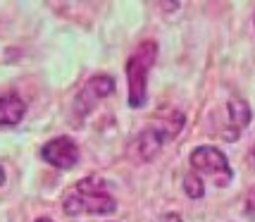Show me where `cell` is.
I'll use <instances>...</instances> for the list:
<instances>
[{
    "instance_id": "1",
    "label": "cell",
    "mask_w": 255,
    "mask_h": 222,
    "mask_svg": "<svg viewBox=\"0 0 255 222\" xmlns=\"http://www.w3.org/2000/svg\"><path fill=\"white\" fill-rule=\"evenodd\" d=\"M184 127V115L181 112H172L169 120H162V122H150L141 134H136L131 144V158L136 163H148L162 151V146L174 139Z\"/></svg>"
},
{
    "instance_id": "2",
    "label": "cell",
    "mask_w": 255,
    "mask_h": 222,
    "mask_svg": "<svg viewBox=\"0 0 255 222\" xmlns=\"http://www.w3.org/2000/svg\"><path fill=\"white\" fill-rule=\"evenodd\" d=\"M157 45L153 41H143L133 50V55L127 62V81H129V105L141 108L148 96V74L155 65Z\"/></svg>"
},
{
    "instance_id": "3",
    "label": "cell",
    "mask_w": 255,
    "mask_h": 222,
    "mask_svg": "<svg viewBox=\"0 0 255 222\" xmlns=\"http://www.w3.org/2000/svg\"><path fill=\"white\" fill-rule=\"evenodd\" d=\"M191 167L198 172V175H205L210 177L217 187H229L234 172L232 165L220 148L215 146H200V148H193L191 151Z\"/></svg>"
},
{
    "instance_id": "4",
    "label": "cell",
    "mask_w": 255,
    "mask_h": 222,
    "mask_svg": "<svg viewBox=\"0 0 255 222\" xmlns=\"http://www.w3.org/2000/svg\"><path fill=\"white\" fill-rule=\"evenodd\" d=\"M67 215H81V213H96V215H108L117 208V203L110 194H84V191H72L62 203Z\"/></svg>"
},
{
    "instance_id": "5",
    "label": "cell",
    "mask_w": 255,
    "mask_h": 222,
    "mask_svg": "<svg viewBox=\"0 0 255 222\" xmlns=\"http://www.w3.org/2000/svg\"><path fill=\"white\" fill-rule=\"evenodd\" d=\"M43 158L45 163H50L57 170H69V167L77 165L79 148L69 136H57V139H50L43 146Z\"/></svg>"
},
{
    "instance_id": "6",
    "label": "cell",
    "mask_w": 255,
    "mask_h": 222,
    "mask_svg": "<svg viewBox=\"0 0 255 222\" xmlns=\"http://www.w3.org/2000/svg\"><path fill=\"white\" fill-rule=\"evenodd\" d=\"M112 91H115V79H112L110 74H96V77H91L89 81L84 84V89H81V93H79L77 103L84 100V105L91 108L96 100L108 98ZM84 105H81V108H84Z\"/></svg>"
},
{
    "instance_id": "7",
    "label": "cell",
    "mask_w": 255,
    "mask_h": 222,
    "mask_svg": "<svg viewBox=\"0 0 255 222\" xmlns=\"http://www.w3.org/2000/svg\"><path fill=\"white\" fill-rule=\"evenodd\" d=\"M24 100L17 96V93H5L0 96V124L2 127H14V124L22 122L24 117Z\"/></svg>"
},
{
    "instance_id": "8",
    "label": "cell",
    "mask_w": 255,
    "mask_h": 222,
    "mask_svg": "<svg viewBox=\"0 0 255 222\" xmlns=\"http://www.w3.org/2000/svg\"><path fill=\"white\" fill-rule=\"evenodd\" d=\"M227 110H229V122H232L236 134L251 124V108H248V103L244 98H232Z\"/></svg>"
},
{
    "instance_id": "9",
    "label": "cell",
    "mask_w": 255,
    "mask_h": 222,
    "mask_svg": "<svg viewBox=\"0 0 255 222\" xmlns=\"http://www.w3.org/2000/svg\"><path fill=\"white\" fill-rule=\"evenodd\" d=\"M184 191L189 199H203L205 196V184L198 175H186L184 177Z\"/></svg>"
},
{
    "instance_id": "10",
    "label": "cell",
    "mask_w": 255,
    "mask_h": 222,
    "mask_svg": "<svg viewBox=\"0 0 255 222\" xmlns=\"http://www.w3.org/2000/svg\"><path fill=\"white\" fill-rule=\"evenodd\" d=\"M77 191H84V194H108V184L98 177H86L77 184Z\"/></svg>"
},
{
    "instance_id": "11",
    "label": "cell",
    "mask_w": 255,
    "mask_h": 222,
    "mask_svg": "<svg viewBox=\"0 0 255 222\" xmlns=\"http://www.w3.org/2000/svg\"><path fill=\"white\" fill-rule=\"evenodd\" d=\"M160 222H181V218H179L177 213H169V215H165Z\"/></svg>"
},
{
    "instance_id": "12",
    "label": "cell",
    "mask_w": 255,
    "mask_h": 222,
    "mask_svg": "<svg viewBox=\"0 0 255 222\" xmlns=\"http://www.w3.org/2000/svg\"><path fill=\"white\" fill-rule=\"evenodd\" d=\"M251 165L255 167V146H253V148H251Z\"/></svg>"
},
{
    "instance_id": "13",
    "label": "cell",
    "mask_w": 255,
    "mask_h": 222,
    "mask_svg": "<svg viewBox=\"0 0 255 222\" xmlns=\"http://www.w3.org/2000/svg\"><path fill=\"white\" fill-rule=\"evenodd\" d=\"M33 222H53L50 218H38V220H33Z\"/></svg>"
},
{
    "instance_id": "14",
    "label": "cell",
    "mask_w": 255,
    "mask_h": 222,
    "mask_svg": "<svg viewBox=\"0 0 255 222\" xmlns=\"http://www.w3.org/2000/svg\"><path fill=\"white\" fill-rule=\"evenodd\" d=\"M5 182V172H2V167H0V184Z\"/></svg>"
}]
</instances>
